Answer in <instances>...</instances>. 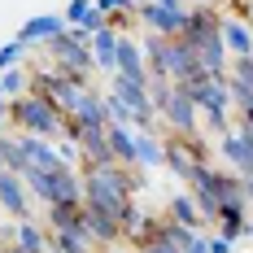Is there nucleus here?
Segmentation results:
<instances>
[{
    "mask_svg": "<svg viewBox=\"0 0 253 253\" xmlns=\"http://www.w3.org/2000/svg\"><path fill=\"white\" fill-rule=\"evenodd\" d=\"M87 13H92V0H70L61 18H66V26H79L83 18H87Z\"/></svg>",
    "mask_w": 253,
    "mask_h": 253,
    "instance_id": "cd10ccee",
    "label": "nucleus"
},
{
    "mask_svg": "<svg viewBox=\"0 0 253 253\" xmlns=\"http://www.w3.org/2000/svg\"><path fill=\"white\" fill-rule=\"evenodd\" d=\"M109 96H118V101L135 114V126H149L157 118V109L149 101V79H131V75H109Z\"/></svg>",
    "mask_w": 253,
    "mask_h": 253,
    "instance_id": "39448f33",
    "label": "nucleus"
},
{
    "mask_svg": "<svg viewBox=\"0 0 253 253\" xmlns=\"http://www.w3.org/2000/svg\"><path fill=\"white\" fill-rule=\"evenodd\" d=\"M170 218H175V223H183V227H192V231L205 223V218H201V210H197V201H192V192L170 201Z\"/></svg>",
    "mask_w": 253,
    "mask_h": 253,
    "instance_id": "393cba45",
    "label": "nucleus"
},
{
    "mask_svg": "<svg viewBox=\"0 0 253 253\" xmlns=\"http://www.w3.org/2000/svg\"><path fill=\"white\" fill-rule=\"evenodd\" d=\"M4 126H9V109H4V101H0V135H4Z\"/></svg>",
    "mask_w": 253,
    "mask_h": 253,
    "instance_id": "473e14b6",
    "label": "nucleus"
},
{
    "mask_svg": "<svg viewBox=\"0 0 253 253\" xmlns=\"http://www.w3.org/2000/svg\"><path fill=\"white\" fill-rule=\"evenodd\" d=\"M13 245L26 253H48V231L40 227L35 218H18V227H13Z\"/></svg>",
    "mask_w": 253,
    "mask_h": 253,
    "instance_id": "412c9836",
    "label": "nucleus"
},
{
    "mask_svg": "<svg viewBox=\"0 0 253 253\" xmlns=\"http://www.w3.org/2000/svg\"><path fill=\"white\" fill-rule=\"evenodd\" d=\"M114 57H118V31L105 22L101 31H92V61H96V70L114 75Z\"/></svg>",
    "mask_w": 253,
    "mask_h": 253,
    "instance_id": "a211bd4d",
    "label": "nucleus"
},
{
    "mask_svg": "<svg viewBox=\"0 0 253 253\" xmlns=\"http://www.w3.org/2000/svg\"><path fill=\"white\" fill-rule=\"evenodd\" d=\"M0 166L4 170H13V175H26L31 170V162H26V149L18 135H0Z\"/></svg>",
    "mask_w": 253,
    "mask_h": 253,
    "instance_id": "5701e85b",
    "label": "nucleus"
},
{
    "mask_svg": "<svg viewBox=\"0 0 253 253\" xmlns=\"http://www.w3.org/2000/svg\"><path fill=\"white\" fill-rule=\"evenodd\" d=\"M214 223H218V236H227L231 245H236L240 236H249V218H245V201H240V205H223Z\"/></svg>",
    "mask_w": 253,
    "mask_h": 253,
    "instance_id": "4be33fe9",
    "label": "nucleus"
},
{
    "mask_svg": "<svg viewBox=\"0 0 253 253\" xmlns=\"http://www.w3.org/2000/svg\"><path fill=\"white\" fill-rule=\"evenodd\" d=\"M210 253H231V240L227 236H214V240H210Z\"/></svg>",
    "mask_w": 253,
    "mask_h": 253,
    "instance_id": "2f4dec72",
    "label": "nucleus"
},
{
    "mask_svg": "<svg viewBox=\"0 0 253 253\" xmlns=\"http://www.w3.org/2000/svg\"><path fill=\"white\" fill-rule=\"evenodd\" d=\"M188 13L192 9L183 0H144V4H135V18L149 31H157V35H179L183 22H188Z\"/></svg>",
    "mask_w": 253,
    "mask_h": 253,
    "instance_id": "0eeeda50",
    "label": "nucleus"
},
{
    "mask_svg": "<svg viewBox=\"0 0 253 253\" xmlns=\"http://www.w3.org/2000/svg\"><path fill=\"white\" fill-rule=\"evenodd\" d=\"M79 175H83V201L105 210V214H114V218H123V210L131 205V192H135V175L126 166H118V162L83 166Z\"/></svg>",
    "mask_w": 253,
    "mask_h": 253,
    "instance_id": "f257e3e1",
    "label": "nucleus"
},
{
    "mask_svg": "<svg viewBox=\"0 0 253 253\" xmlns=\"http://www.w3.org/2000/svg\"><path fill=\"white\" fill-rule=\"evenodd\" d=\"M227 75H231V79H240L245 87H253V52H249V57H236Z\"/></svg>",
    "mask_w": 253,
    "mask_h": 253,
    "instance_id": "bb28decb",
    "label": "nucleus"
},
{
    "mask_svg": "<svg viewBox=\"0 0 253 253\" xmlns=\"http://www.w3.org/2000/svg\"><path fill=\"white\" fill-rule=\"evenodd\" d=\"M140 4H144V0H140Z\"/></svg>",
    "mask_w": 253,
    "mask_h": 253,
    "instance_id": "4c0bfd02",
    "label": "nucleus"
},
{
    "mask_svg": "<svg viewBox=\"0 0 253 253\" xmlns=\"http://www.w3.org/2000/svg\"><path fill=\"white\" fill-rule=\"evenodd\" d=\"M245 13H249V22H253V4H249V9H245Z\"/></svg>",
    "mask_w": 253,
    "mask_h": 253,
    "instance_id": "f704fd0d",
    "label": "nucleus"
},
{
    "mask_svg": "<svg viewBox=\"0 0 253 253\" xmlns=\"http://www.w3.org/2000/svg\"><path fill=\"white\" fill-rule=\"evenodd\" d=\"M79 126H109V114H105V96L101 92H83V101L75 105V114H70V140H75Z\"/></svg>",
    "mask_w": 253,
    "mask_h": 253,
    "instance_id": "4468645a",
    "label": "nucleus"
},
{
    "mask_svg": "<svg viewBox=\"0 0 253 253\" xmlns=\"http://www.w3.org/2000/svg\"><path fill=\"white\" fill-rule=\"evenodd\" d=\"M105 140H109V153H114L118 166H135V126L109 123L105 126Z\"/></svg>",
    "mask_w": 253,
    "mask_h": 253,
    "instance_id": "f3484780",
    "label": "nucleus"
},
{
    "mask_svg": "<svg viewBox=\"0 0 253 253\" xmlns=\"http://www.w3.org/2000/svg\"><path fill=\"white\" fill-rule=\"evenodd\" d=\"M0 101H4V96H0Z\"/></svg>",
    "mask_w": 253,
    "mask_h": 253,
    "instance_id": "e433bc0d",
    "label": "nucleus"
},
{
    "mask_svg": "<svg viewBox=\"0 0 253 253\" xmlns=\"http://www.w3.org/2000/svg\"><path fill=\"white\" fill-rule=\"evenodd\" d=\"M44 48L52 52V66H57L61 75H79V79H87V70H96V61H92V44H79L75 35H70V26H66L61 35H52Z\"/></svg>",
    "mask_w": 253,
    "mask_h": 253,
    "instance_id": "20e7f679",
    "label": "nucleus"
},
{
    "mask_svg": "<svg viewBox=\"0 0 253 253\" xmlns=\"http://www.w3.org/2000/svg\"><path fill=\"white\" fill-rule=\"evenodd\" d=\"M114 70L131 79H149V66H144V48L140 40H131L126 31H118V57H114Z\"/></svg>",
    "mask_w": 253,
    "mask_h": 253,
    "instance_id": "2eb2a0df",
    "label": "nucleus"
},
{
    "mask_svg": "<svg viewBox=\"0 0 253 253\" xmlns=\"http://www.w3.org/2000/svg\"><path fill=\"white\" fill-rule=\"evenodd\" d=\"M183 253H210V240H205L201 231H197V236H192V245H188Z\"/></svg>",
    "mask_w": 253,
    "mask_h": 253,
    "instance_id": "7c9ffc66",
    "label": "nucleus"
},
{
    "mask_svg": "<svg viewBox=\"0 0 253 253\" xmlns=\"http://www.w3.org/2000/svg\"><path fill=\"white\" fill-rule=\"evenodd\" d=\"M105 114H109V123H126V126H135V114H131V109H126L118 96H109V92H105Z\"/></svg>",
    "mask_w": 253,
    "mask_h": 253,
    "instance_id": "a878e982",
    "label": "nucleus"
},
{
    "mask_svg": "<svg viewBox=\"0 0 253 253\" xmlns=\"http://www.w3.org/2000/svg\"><path fill=\"white\" fill-rule=\"evenodd\" d=\"M26 87H31V70H26L22 61H18V66H9V70H0V96H4V101L22 96Z\"/></svg>",
    "mask_w": 253,
    "mask_h": 253,
    "instance_id": "b1692460",
    "label": "nucleus"
},
{
    "mask_svg": "<svg viewBox=\"0 0 253 253\" xmlns=\"http://www.w3.org/2000/svg\"><path fill=\"white\" fill-rule=\"evenodd\" d=\"M218 149H223V157L231 162V170L245 179V175H253V131L249 126H227L223 135H218Z\"/></svg>",
    "mask_w": 253,
    "mask_h": 253,
    "instance_id": "9d476101",
    "label": "nucleus"
},
{
    "mask_svg": "<svg viewBox=\"0 0 253 253\" xmlns=\"http://www.w3.org/2000/svg\"><path fill=\"white\" fill-rule=\"evenodd\" d=\"M135 166H149V170L166 166V153H162V135H153L149 126H140V131H135Z\"/></svg>",
    "mask_w": 253,
    "mask_h": 253,
    "instance_id": "6ab92c4d",
    "label": "nucleus"
},
{
    "mask_svg": "<svg viewBox=\"0 0 253 253\" xmlns=\"http://www.w3.org/2000/svg\"><path fill=\"white\" fill-rule=\"evenodd\" d=\"M218 35H223L227 57H249L253 52V31H249L245 18H223V22H218Z\"/></svg>",
    "mask_w": 253,
    "mask_h": 253,
    "instance_id": "dca6fc26",
    "label": "nucleus"
},
{
    "mask_svg": "<svg viewBox=\"0 0 253 253\" xmlns=\"http://www.w3.org/2000/svg\"><path fill=\"white\" fill-rule=\"evenodd\" d=\"M245 197L253 201V175H245Z\"/></svg>",
    "mask_w": 253,
    "mask_h": 253,
    "instance_id": "72a5a7b5",
    "label": "nucleus"
},
{
    "mask_svg": "<svg viewBox=\"0 0 253 253\" xmlns=\"http://www.w3.org/2000/svg\"><path fill=\"white\" fill-rule=\"evenodd\" d=\"M22 57H26V48L18 44V40H13V44H4V48H0V70H9V66H18Z\"/></svg>",
    "mask_w": 253,
    "mask_h": 253,
    "instance_id": "c756f323",
    "label": "nucleus"
},
{
    "mask_svg": "<svg viewBox=\"0 0 253 253\" xmlns=\"http://www.w3.org/2000/svg\"><path fill=\"white\" fill-rule=\"evenodd\" d=\"M0 210L13 218H31V192H26L22 175H13L4 166H0Z\"/></svg>",
    "mask_w": 253,
    "mask_h": 253,
    "instance_id": "9b49d317",
    "label": "nucleus"
},
{
    "mask_svg": "<svg viewBox=\"0 0 253 253\" xmlns=\"http://www.w3.org/2000/svg\"><path fill=\"white\" fill-rule=\"evenodd\" d=\"M26 192L35 197V201H83V175H79V166H66V162H52V166H31L22 175Z\"/></svg>",
    "mask_w": 253,
    "mask_h": 253,
    "instance_id": "7ed1b4c3",
    "label": "nucleus"
},
{
    "mask_svg": "<svg viewBox=\"0 0 253 253\" xmlns=\"http://www.w3.org/2000/svg\"><path fill=\"white\" fill-rule=\"evenodd\" d=\"M9 123H18L22 131H35V135H48V140H66L70 135V118L40 92H22L9 105Z\"/></svg>",
    "mask_w": 253,
    "mask_h": 253,
    "instance_id": "f03ea898",
    "label": "nucleus"
},
{
    "mask_svg": "<svg viewBox=\"0 0 253 253\" xmlns=\"http://www.w3.org/2000/svg\"><path fill=\"white\" fill-rule=\"evenodd\" d=\"M101 253H118V249H101Z\"/></svg>",
    "mask_w": 253,
    "mask_h": 253,
    "instance_id": "c9c22d12",
    "label": "nucleus"
},
{
    "mask_svg": "<svg viewBox=\"0 0 253 253\" xmlns=\"http://www.w3.org/2000/svg\"><path fill=\"white\" fill-rule=\"evenodd\" d=\"M66 31V18L61 13H40V18H26L22 31H18V44L22 48H35V44H48L52 35Z\"/></svg>",
    "mask_w": 253,
    "mask_h": 253,
    "instance_id": "ddd939ff",
    "label": "nucleus"
},
{
    "mask_svg": "<svg viewBox=\"0 0 253 253\" xmlns=\"http://www.w3.org/2000/svg\"><path fill=\"white\" fill-rule=\"evenodd\" d=\"M48 253H92V245H87V236H83V227H52L48 231Z\"/></svg>",
    "mask_w": 253,
    "mask_h": 253,
    "instance_id": "aec40b11",
    "label": "nucleus"
},
{
    "mask_svg": "<svg viewBox=\"0 0 253 253\" xmlns=\"http://www.w3.org/2000/svg\"><path fill=\"white\" fill-rule=\"evenodd\" d=\"M157 114L170 123V131H179V135H197L201 131V114H197V105H192V96L183 92V87H170L162 101H157Z\"/></svg>",
    "mask_w": 253,
    "mask_h": 253,
    "instance_id": "6e6552de",
    "label": "nucleus"
},
{
    "mask_svg": "<svg viewBox=\"0 0 253 253\" xmlns=\"http://www.w3.org/2000/svg\"><path fill=\"white\" fill-rule=\"evenodd\" d=\"M135 253H183V249H175L170 240H162V236H149V240H140L135 245Z\"/></svg>",
    "mask_w": 253,
    "mask_h": 253,
    "instance_id": "c85d7f7f",
    "label": "nucleus"
},
{
    "mask_svg": "<svg viewBox=\"0 0 253 253\" xmlns=\"http://www.w3.org/2000/svg\"><path fill=\"white\" fill-rule=\"evenodd\" d=\"M75 144L83 153V166H109L114 153H109V140H105V126H79Z\"/></svg>",
    "mask_w": 253,
    "mask_h": 253,
    "instance_id": "f8f14e48",
    "label": "nucleus"
},
{
    "mask_svg": "<svg viewBox=\"0 0 253 253\" xmlns=\"http://www.w3.org/2000/svg\"><path fill=\"white\" fill-rule=\"evenodd\" d=\"M162 153H166V166H170L179 179H188L197 166H205V140H201V131H197V135H179V131H170V135L162 140Z\"/></svg>",
    "mask_w": 253,
    "mask_h": 253,
    "instance_id": "423d86ee",
    "label": "nucleus"
},
{
    "mask_svg": "<svg viewBox=\"0 0 253 253\" xmlns=\"http://www.w3.org/2000/svg\"><path fill=\"white\" fill-rule=\"evenodd\" d=\"M79 227H83V236H87V245H92V249H109V245H118V240H123L118 218H114V214H105V210H96V205H87V201H83V210H79Z\"/></svg>",
    "mask_w": 253,
    "mask_h": 253,
    "instance_id": "1a4fd4ad",
    "label": "nucleus"
}]
</instances>
